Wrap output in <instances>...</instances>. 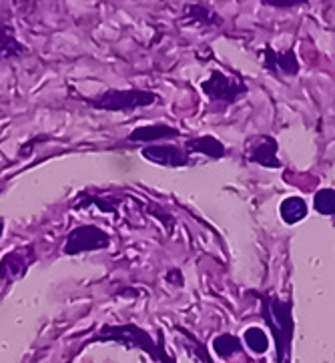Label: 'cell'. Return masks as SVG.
<instances>
[{"instance_id": "6da1fadb", "label": "cell", "mask_w": 335, "mask_h": 363, "mask_svg": "<svg viewBox=\"0 0 335 363\" xmlns=\"http://www.w3.org/2000/svg\"><path fill=\"white\" fill-rule=\"evenodd\" d=\"M261 301V317L265 319L269 329L273 331L278 363H287L291 353V341H293V303L281 301L275 295L269 293H257Z\"/></svg>"}, {"instance_id": "7a4b0ae2", "label": "cell", "mask_w": 335, "mask_h": 363, "mask_svg": "<svg viewBox=\"0 0 335 363\" xmlns=\"http://www.w3.org/2000/svg\"><path fill=\"white\" fill-rule=\"evenodd\" d=\"M157 101V94L149 91H106L103 96L91 101L94 108L103 111H135L139 106H149Z\"/></svg>"}, {"instance_id": "3957f363", "label": "cell", "mask_w": 335, "mask_h": 363, "mask_svg": "<svg viewBox=\"0 0 335 363\" xmlns=\"http://www.w3.org/2000/svg\"><path fill=\"white\" fill-rule=\"evenodd\" d=\"M201 89L213 103H225V105H233L239 96L247 93L245 82L219 71L211 72V77L201 84Z\"/></svg>"}, {"instance_id": "277c9868", "label": "cell", "mask_w": 335, "mask_h": 363, "mask_svg": "<svg viewBox=\"0 0 335 363\" xmlns=\"http://www.w3.org/2000/svg\"><path fill=\"white\" fill-rule=\"evenodd\" d=\"M111 245V237L93 225H82L72 229L65 243V253L67 255H77V253H87V251H99Z\"/></svg>"}, {"instance_id": "5b68a950", "label": "cell", "mask_w": 335, "mask_h": 363, "mask_svg": "<svg viewBox=\"0 0 335 363\" xmlns=\"http://www.w3.org/2000/svg\"><path fill=\"white\" fill-rule=\"evenodd\" d=\"M279 143L269 137V135H257L251 137L247 143V149H245V159L249 163H257L267 169H279L281 161L278 159Z\"/></svg>"}, {"instance_id": "8992f818", "label": "cell", "mask_w": 335, "mask_h": 363, "mask_svg": "<svg viewBox=\"0 0 335 363\" xmlns=\"http://www.w3.org/2000/svg\"><path fill=\"white\" fill-rule=\"evenodd\" d=\"M106 337H111V340L115 341H123L125 345L128 347H141V350H147L150 355H155L157 359H165V353L157 352L155 347V343L150 341V337L145 333V331H141L139 328H135V325H123V328H106L104 329V333L101 335V340H106Z\"/></svg>"}, {"instance_id": "52a82bcc", "label": "cell", "mask_w": 335, "mask_h": 363, "mask_svg": "<svg viewBox=\"0 0 335 363\" xmlns=\"http://www.w3.org/2000/svg\"><path fill=\"white\" fill-rule=\"evenodd\" d=\"M141 155L150 163L171 167V169L185 167L189 163V155L177 145H150V147H145Z\"/></svg>"}, {"instance_id": "ba28073f", "label": "cell", "mask_w": 335, "mask_h": 363, "mask_svg": "<svg viewBox=\"0 0 335 363\" xmlns=\"http://www.w3.org/2000/svg\"><path fill=\"white\" fill-rule=\"evenodd\" d=\"M263 67L273 74L295 77L300 72V60L293 50H273L267 47L263 50Z\"/></svg>"}, {"instance_id": "9c48e42d", "label": "cell", "mask_w": 335, "mask_h": 363, "mask_svg": "<svg viewBox=\"0 0 335 363\" xmlns=\"http://www.w3.org/2000/svg\"><path fill=\"white\" fill-rule=\"evenodd\" d=\"M35 249L26 247V249H18V251H11L6 253L2 261H0V277L2 279H16L24 275L26 267L31 265V261H35Z\"/></svg>"}, {"instance_id": "30bf717a", "label": "cell", "mask_w": 335, "mask_h": 363, "mask_svg": "<svg viewBox=\"0 0 335 363\" xmlns=\"http://www.w3.org/2000/svg\"><path fill=\"white\" fill-rule=\"evenodd\" d=\"M181 133L175 127H169V125H147V127H139L135 129L131 135H128V143L135 145V143H155L159 139H173V137H179Z\"/></svg>"}, {"instance_id": "8fae6325", "label": "cell", "mask_w": 335, "mask_h": 363, "mask_svg": "<svg viewBox=\"0 0 335 363\" xmlns=\"http://www.w3.org/2000/svg\"><path fill=\"white\" fill-rule=\"evenodd\" d=\"M185 152H199V155H205V157H211V159H223L225 157V145L215 139V137H197V139H191V141L185 143Z\"/></svg>"}, {"instance_id": "7c38bea8", "label": "cell", "mask_w": 335, "mask_h": 363, "mask_svg": "<svg viewBox=\"0 0 335 363\" xmlns=\"http://www.w3.org/2000/svg\"><path fill=\"white\" fill-rule=\"evenodd\" d=\"M26 48L23 47V43H18V38L14 35V28L9 24L0 23V60L18 59L21 55H24Z\"/></svg>"}, {"instance_id": "4fadbf2b", "label": "cell", "mask_w": 335, "mask_h": 363, "mask_svg": "<svg viewBox=\"0 0 335 363\" xmlns=\"http://www.w3.org/2000/svg\"><path fill=\"white\" fill-rule=\"evenodd\" d=\"M279 215L287 225H295L307 217V203L303 197H287L279 207Z\"/></svg>"}, {"instance_id": "5bb4252c", "label": "cell", "mask_w": 335, "mask_h": 363, "mask_svg": "<svg viewBox=\"0 0 335 363\" xmlns=\"http://www.w3.org/2000/svg\"><path fill=\"white\" fill-rule=\"evenodd\" d=\"M213 350H215V353H217L219 357L229 359L235 353H241L243 347L239 337H235L231 333H223V335H217V337L213 340Z\"/></svg>"}, {"instance_id": "9a60e30c", "label": "cell", "mask_w": 335, "mask_h": 363, "mask_svg": "<svg viewBox=\"0 0 335 363\" xmlns=\"http://www.w3.org/2000/svg\"><path fill=\"white\" fill-rule=\"evenodd\" d=\"M243 340H245V345L251 350L253 353H265L269 350V337H267V333L263 329L259 328H249L245 331V335H243Z\"/></svg>"}, {"instance_id": "2e32d148", "label": "cell", "mask_w": 335, "mask_h": 363, "mask_svg": "<svg viewBox=\"0 0 335 363\" xmlns=\"http://www.w3.org/2000/svg\"><path fill=\"white\" fill-rule=\"evenodd\" d=\"M313 209L319 215H335V189H322L313 195Z\"/></svg>"}, {"instance_id": "e0dca14e", "label": "cell", "mask_w": 335, "mask_h": 363, "mask_svg": "<svg viewBox=\"0 0 335 363\" xmlns=\"http://www.w3.org/2000/svg\"><path fill=\"white\" fill-rule=\"evenodd\" d=\"M187 14H191L193 18L201 21L203 24H211V21H217L219 23V16L213 12V9H205V6H189Z\"/></svg>"}, {"instance_id": "ac0fdd59", "label": "cell", "mask_w": 335, "mask_h": 363, "mask_svg": "<svg viewBox=\"0 0 335 363\" xmlns=\"http://www.w3.org/2000/svg\"><path fill=\"white\" fill-rule=\"evenodd\" d=\"M167 279H169V281H177L175 285H183V275H181V271L171 269L169 271V275H167Z\"/></svg>"}, {"instance_id": "d6986e66", "label": "cell", "mask_w": 335, "mask_h": 363, "mask_svg": "<svg viewBox=\"0 0 335 363\" xmlns=\"http://www.w3.org/2000/svg\"><path fill=\"white\" fill-rule=\"evenodd\" d=\"M269 6H278V9H289V6H295V4H300L297 0H291V2H265Z\"/></svg>"}, {"instance_id": "ffe728a7", "label": "cell", "mask_w": 335, "mask_h": 363, "mask_svg": "<svg viewBox=\"0 0 335 363\" xmlns=\"http://www.w3.org/2000/svg\"><path fill=\"white\" fill-rule=\"evenodd\" d=\"M2 231H4V223H2V219H0V237H2Z\"/></svg>"}]
</instances>
